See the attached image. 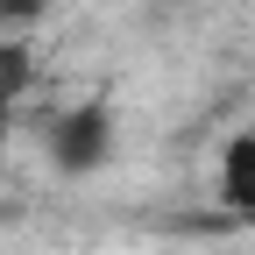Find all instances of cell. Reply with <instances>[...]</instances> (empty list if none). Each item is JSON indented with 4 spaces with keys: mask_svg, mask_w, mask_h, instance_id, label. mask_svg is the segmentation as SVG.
Instances as JSON below:
<instances>
[{
    "mask_svg": "<svg viewBox=\"0 0 255 255\" xmlns=\"http://www.w3.org/2000/svg\"><path fill=\"white\" fill-rule=\"evenodd\" d=\"M107 156H114V114H107V107L57 114V128H50V163H57V170L85 177V170H100Z\"/></svg>",
    "mask_w": 255,
    "mask_h": 255,
    "instance_id": "cell-1",
    "label": "cell"
},
{
    "mask_svg": "<svg viewBox=\"0 0 255 255\" xmlns=\"http://www.w3.org/2000/svg\"><path fill=\"white\" fill-rule=\"evenodd\" d=\"M220 191H227V206L255 213V135L227 142V156H220Z\"/></svg>",
    "mask_w": 255,
    "mask_h": 255,
    "instance_id": "cell-2",
    "label": "cell"
},
{
    "mask_svg": "<svg viewBox=\"0 0 255 255\" xmlns=\"http://www.w3.org/2000/svg\"><path fill=\"white\" fill-rule=\"evenodd\" d=\"M28 78H36V57H28V43H0V100L28 92Z\"/></svg>",
    "mask_w": 255,
    "mask_h": 255,
    "instance_id": "cell-3",
    "label": "cell"
},
{
    "mask_svg": "<svg viewBox=\"0 0 255 255\" xmlns=\"http://www.w3.org/2000/svg\"><path fill=\"white\" fill-rule=\"evenodd\" d=\"M0 156H7V100H0Z\"/></svg>",
    "mask_w": 255,
    "mask_h": 255,
    "instance_id": "cell-4",
    "label": "cell"
}]
</instances>
